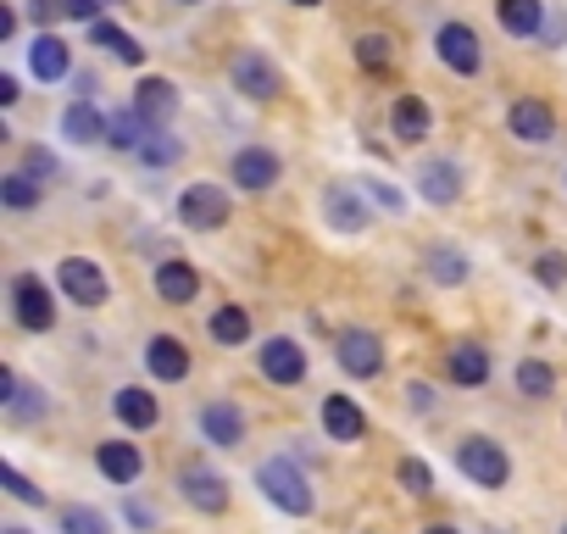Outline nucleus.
Listing matches in <instances>:
<instances>
[{"instance_id": "obj_6", "label": "nucleus", "mask_w": 567, "mask_h": 534, "mask_svg": "<svg viewBox=\"0 0 567 534\" xmlns=\"http://www.w3.org/2000/svg\"><path fill=\"white\" fill-rule=\"evenodd\" d=\"M434 51H440V62H445L451 73H462V79H473V73L484 68V57H478V34H473L467 23H445V29L434 34Z\"/></svg>"}, {"instance_id": "obj_3", "label": "nucleus", "mask_w": 567, "mask_h": 534, "mask_svg": "<svg viewBox=\"0 0 567 534\" xmlns=\"http://www.w3.org/2000/svg\"><path fill=\"white\" fill-rule=\"evenodd\" d=\"M12 312H18V324H23L29 335L56 329V301H51V290H45L40 274H18V279H12Z\"/></svg>"}, {"instance_id": "obj_14", "label": "nucleus", "mask_w": 567, "mask_h": 534, "mask_svg": "<svg viewBox=\"0 0 567 534\" xmlns=\"http://www.w3.org/2000/svg\"><path fill=\"white\" fill-rule=\"evenodd\" d=\"M228 178H234L239 189H267V184L278 178V156H272L267 145H245V151L228 162Z\"/></svg>"}, {"instance_id": "obj_12", "label": "nucleus", "mask_w": 567, "mask_h": 534, "mask_svg": "<svg viewBox=\"0 0 567 534\" xmlns=\"http://www.w3.org/2000/svg\"><path fill=\"white\" fill-rule=\"evenodd\" d=\"M156 296H162L167 307H184V301L200 296V274H195L184 256H167V261L156 267Z\"/></svg>"}, {"instance_id": "obj_46", "label": "nucleus", "mask_w": 567, "mask_h": 534, "mask_svg": "<svg viewBox=\"0 0 567 534\" xmlns=\"http://www.w3.org/2000/svg\"><path fill=\"white\" fill-rule=\"evenodd\" d=\"M412 407H417V412H429V407H434V401H429V384H412Z\"/></svg>"}, {"instance_id": "obj_31", "label": "nucleus", "mask_w": 567, "mask_h": 534, "mask_svg": "<svg viewBox=\"0 0 567 534\" xmlns=\"http://www.w3.org/2000/svg\"><path fill=\"white\" fill-rule=\"evenodd\" d=\"M429 279H434V285H462V279H467L462 250H429Z\"/></svg>"}, {"instance_id": "obj_49", "label": "nucleus", "mask_w": 567, "mask_h": 534, "mask_svg": "<svg viewBox=\"0 0 567 534\" xmlns=\"http://www.w3.org/2000/svg\"><path fill=\"white\" fill-rule=\"evenodd\" d=\"M296 7H318V0H296Z\"/></svg>"}, {"instance_id": "obj_52", "label": "nucleus", "mask_w": 567, "mask_h": 534, "mask_svg": "<svg viewBox=\"0 0 567 534\" xmlns=\"http://www.w3.org/2000/svg\"><path fill=\"white\" fill-rule=\"evenodd\" d=\"M561 534H567V528H561Z\"/></svg>"}, {"instance_id": "obj_24", "label": "nucleus", "mask_w": 567, "mask_h": 534, "mask_svg": "<svg viewBox=\"0 0 567 534\" xmlns=\"http://www.w3.org/2000/svg\"><path fill=\"white\" fill-rule=\"evenodd\" d=\"M495 12H501V29L517 34V40H534L545 29V7H539V0H495Z\"/></svg>"}, {"instance_id": "obj_48", "label": "nucleus", "mask_w": 567, "mask_h": 534, "mask_svg": "<svg viewBox=\"0 0 567 534\" xmlns=\"http://www.w3.org/2000/svg\"><path fill=\"white\" fill-rule=\"evenodd\" d=\"M0 534H29V528H23V523H7V528H0Z\"/></svg>"}, {"instance_id": "obj_32", "label": "nucleus", "mask_w": 567, "mask_h": 534, "mask_svg": "<svg viewBox=\"0 0 567 534\" xmlns=\"http://www.w3.org/2000/svg\"><path fill=\"white\" fill-rule=\"evenodd\" d=\"M45 407H51V396H45V390H29V384H18V396L7 401V418H12V423H34Z\"/></svg>"}, {"instance_id": "obj_26", "label": "nucleus", "mask_w": 567, "mask_h": 534, "mask_svg": "<svg viewBox=\"0 0 567 534\" xmlns=\"http://www.w3.org/2000/svg\"><path fill=\"white\" fill-rule=\"evenodd\" d=\"M451 379H456L462 390H478V384L489 379V351H484V346H456V351H451Z\"/></svg>"}, {"instance_id": "obj_7", "label": "nucleus", "mask_w": 567, "mask_h": 534, "mask_svg": "<svg viewBox=\"0 0 567 534\" xmlns=\"http://www.w3.org/2000/svg\"><path fill=\"white\" fill-rule=\"evenodd\" d=\"M323 217L340 228V234H362L373 223L368 201H362V184H329L323 189Z\"/></svg>"}, {"instance_id": "obj_17", "label": "nucleus", "mask_w": 567, "mask_h": 534, "mask_svg": "<svg viewBox=\"0 0 567 534\" xmlns=\"http://www.w3.org/2000/svg\"><path fill=\"white\" fill-rule=\"evenodd\" d=\"M417 189H423V201L451 206V201L462 195V173H456V162H445V156L423 162V167H417Z\"/></svg>"}, {"instance_id": "obj_43", "label": "nucleus", "mask_w": 567, "mask_h": 534, "mask_svg": "<svg viewBox=\"0 0 567 534\" xmlns=\"http://www.w3.org/2000/svg\"><path fill=\"white\" fill-rule=\"evenodd\" d=\"M29 12H34L40 23H56V18H68V12H62V0H34Z\"/></svg>"}, {"instance_id": "obj_21", "label": "nucleus", "mask_w": 567, "mask_h": 534, "mask_svg": "<svg viewBox=\"0 0 567 534\" xmlns=\"http://www.w3.org/2000/svg\"><path fill=\"white\" fill-rule=\"evenodd\" d=\"M200 434L212 440V445H239L245 440V418H239V407L234 401H212L206 412H200Z\"/></svg>"}, {"instance_id": "obj_15", "label": "nucleus", "mask_w": 567, "mask_h": 534, "mask_svg": "<svg viewBox=\"0 0 567 534\" xmlns=\"http://www.w3.org/2000/svg\"><path fill=\"white\" fill-rule=\"evenodd\" d=\"M145 368H151L162 384H178V379H189V346L173 340V335H156V340L145 346Z\"/></svg>"}, {"instance_id": "obj_19", "label": "nucleus", "mask_w": 567, "mask_h": 534, "mask_svg": "<svg viewBox=\"0 0 567 534\" xmlns=\"http://www.w3.org/2000/svg\"><path fill=\"white\" fill-rule=\"evenodd\" d=\"M112 412H117V423H128V429H156V418H162L156 396L140 390V384H123V390L112 396Z\"/></svg>"}, {"instance_id": "obj_37", "label": "nucleus", "mask_w": 567, "mask_h": 534, "mask_svg": "<svg viewBox=\"0 0 567 534\" xmlns=\"http://www.w3.org/2000/svg\"><path fill=\"white\" fill-rule=\"evenodd\" d=\"M534 279L556 290V285L567 279V256H561V250H545V256H534Z\"/></svg>"}, {"instance_id": "obj_40", "label": "nucleus", "mask_w": 567, "mask_h": 534, "mask_svg": "<svg viewBox=\"0 0 567 534\" xmlns=\"http://www.w3.org/2000/svg\"><path fill=\"white\" fill-rule=\"evenodd\" d=\"M23 167H29L34 178H51V173H56V156H51L45 145H29V151H23Z\"/></svg>"}, {"instance_id": "obj_13", "label": "nucleus", "mask_w": 567, "mask_h": 534, "mask_svg": "<svg viewBox=\"0 0 567 534\" xmlns=\"http://www.w3.org/2000/svg\"><path fill=\"white\" fill-rule=\"evenodd\" d=\"M506 123H512V134H517V140H528V145L556 140V112H550L545 101H512Z\"/></svg>"}, {"instance_id": "obj_8", "label": "nucleus", "mask_w": 567, "mask_h": 534, "mask_svg": "<svg viewBox=\"0 0 567 534\" xmlns=\"http://www.w3.org/2000/svg\"><path fill=\"white\" fill-rule=\"evenodd\" d=\"M256 362H261V379H267V384H301V379H307V357H301V346H296V340H284V335L267 340Z\"/></svg>"}, {"instance_id": "obj_34", "label": "nucleus", "mask_w": 567, "mask_h": 534, "mask_svg": "<svg viewBox=\"0 0 567 534\" xmlns=\"http://www.w3.org/2000/svg\"><path fill=\"white\" fill-rule=\"evenodd\" d=\"M62 534H112V528H106V517L95 506H68L62 512Z\"/></svg>"}, {"instance_id": "obj_47", "label": "nucleus", "mask_w": 567, "mask_h": 534, "mask_svg": "<svg viewBox=\"0 0 567 534\" xmlns=\"http://www.w3.org/2000/svg\"><path fill=\"white\" fill-rule=\"evenodd\" d=\"M423 534H456V528H451V523H434V528H423Z\"/></svg>"}, {"instance_id": "obj_39", "label": "nucleus", "mask_w": 567, "mask_h": 534, "mask_svg": "<svg viewBox=\"0 0 567 534\" xmlns=\"http://www.w3.org/2000/svg\"><path fill=\"white\" fill-rule=\"evenodd\" d=\"M0 479H7V490H12L18 501H29V506H40V501H45V495H40V490H34V484H29V479H23L18 468H12V462H7V468H0Z\"/></svg>"}, {"instance_id": "obj_20", "label": "nucleus", "mask_w": 567, "mask_h": 534, "mask_svg": "<svg viewBox=\"0 0 567 534\" xmlns=\"http://www.w3.org/2000/svg\"><path fill=\"white\" fill-rule=\"evenodd\" d=\"M323 429H329V440H362L368 434V418H362V407L351 401V396H329L323 401Z\"/></svg>"}, {"instance_id": "obj_41", "label": "nucleus", "mask_w": 567, "mask_h": 534, "mask_svg": "<svg viewBox=\"0 0 567 534\" xmlns=\"http://www.w3.org/2000/svg\"><path fill=\"white\" fill-rule=\"evenodd\" d=\"M362 189L379 201V206H390V212H401V189H390L384 178H362Z\"/></svg>"}, {"instance_id": "obj_38", "label": "nucleus", "mask_w": 567, "mask_h": 534, "mask_svg": "<svg viewBox=\"0 0 567 534\" xmlns=\"http://www.w3.org/2000/svg\"><path fill=\"white\" fill-rule=\"evenodd\" d=\"M401 484H406L412 495H434V473H429V462L406 456V462H401Z\"/></svg>"}, {"instance_id": "obj_11", "label": "nucleus", "mask_w": 567, "mask_h": 534, "mask_svg": "<svg viewBox=\"0 0 567 534\" xmlns=\"http://www.w3.org/2000/svg\"><path fill=\"white\" fill-rule=\"evenodd\" d=\"M340 368H346V373H357V379L384 373V346H379V335H368V329L340 335Z\"/></svg>"}, {"instance_id": "obj_42", "label": "nucleus", "mask_w": 567, "mask_h": 534, "mask_svg": "<svg viewBox=\"0 0 567 534\" xmlns=\"http://www.w3.org/2000/svg\"><path fill=\"white\" fill-rule=\"evenodd\" d=\"M106 7V0H62V12L68 18H79V23H95V12Z\"/></svg>"}, {"instance_id": "obj_23", "label": "nucleus", "mask_w": 567, "mask_h": 534, "mask_svg": "<svg viewBox=\"0 0 567 534\" xmlns=\"http://www.w3.org/2000/svg\"><path fill=\"white\" fill-rule=\"evenodd\" d=\"M429 106L417 101V95H401L395 106H390V129H395V140L401 145H417V140H429Z\"/></svg>"}, {"instance_id": "obj_10", "label": "nucleus", "mask_w": 567, "mask_h": 534, "mask_svg": "<svg viewBox=\"0 0 567 534\" xmlns=\"http://www.w3.org/2000/svg\"><path fill=\"white\" fill-rule=\"evenodd\" d=\"M178 490H184V501H189L195 512H223V506H228V484H223L212 468H200V462L178 468Z\"/></svg>"}, {"instance_id": "obj_4", "label": "nucleus", "mask_w": 567, "mask_h": 534, "mask_svg": "<svg viewBox=\"0 0 567 534\" xmlns=\"http://www.w3.org/2000/svg\"><path fill=\"white\" fill-rule=\"evenodd\" d=\"M228 212H234V206H228V195H223L217 184H189V189L178 195V223H184V228H200V234H206V228H223Z\"/></svg>"}, {"instance_id": "obj_1", "label": "nucleus", "mask_w": 567, "mask_h": 534, "mask_svg": "<svg viewBox=\"0 0 567 534\" xmlns=\"http://www.w3.org/2000/svg\"><path fill=\"white\" fill-rule=\"evenodd\" d=\"M256 484H261V495H267L272 506H284L290 517H307V512H312V484L301 479L296 462H284V456L261 462V468H256Z\"/></svg>"}, {"instance_id": "obj_50", "label": "nucleus", "mask_w": 567, "mask_h": 534, "mask_svg": "<svg viewBox=\"0 0 567 534\" xmlns=\"http://www.w3.org/2000/svg\"><path fill=\"white\" fill-rule=\"evenodd\" d=\"M106 7H117V0H106Z\"/></svg>"}, {"instance_id": "obj_30", "label": "nucleus", "mask_w": 567, "mask_h": 534, "mask_svg": "<svg viewBox=\"0 0 567 534\" xmlns=\"http://www.w3.org/2000/svg\"><path fill=\"white\" fill-rule=\"evenodd\" d=\"M206 329H212L217 346H245V340H250V318H245L239 307H217Z\"/></svg>"}, {"instance_id": "obj_25", "label": "nucleus", "mask_w": 567, "mask_h": 534, "mask_svg": "<svg viewBox=\"0 0 567 534\" xmlns=\"http://www.w3.org/2000/svg\"><path fill=\"white\" fill-rule=\"evenodd\" d=\"M29 68H34V79H45V84L68 79V45H62L56 34H45V29H40V40L29 45Z\"/></svg>"}, {"instance_id": "obj_22", "label": "nucleus", "mask_w": 567, "mask_h": 534, "mask_svg": "<svg viewBox=\"0 0 567 534\" xmlns=\"http://www.w3.org/2000/svg\"><path fill=\"white\" fill-rule=\"evenodd\" d=\"M134 106H140L156 129H167V123H173V112H178V90H173L167 79H145V84L134 90Z\"/></svg>"}, {"instance_id": "obj_45", "label": "nucleus", "mask_w": 567, "mask_h": 534, "mask_svg": "<svg viewBox=\"0 0 567 534\" xmlns=\"http://www.w3.org/2000/svg\"><path fill=\"white\" fill-rule=\"evenodd\" d=\"M12 34H18V12L7 7V12H0V40H12Z\"/></svg>"}, {"instance_id": "obj_51", "label": "nucleus", "mask_w": 567, "mask_h": 534, "mask_svg": "<svg viewBox=\"0 0 567 534\" xmlns=\"http://www.w3.org/2000/svg\"><path fill=\"white\" fill-rule=\"evenodd\" d=\"M189 7H195V0H189Z\"/></svg>"}, {"instance_id": "obj_33", "label": "nucleus", "mask_w": 567, "mask_h": 534, "mask_svg": "<svg viewBox=\"0 0 567 534\" xmlns=\"http://www.w3.org/2000/svg\"><path fill=\"white\" fill-rule=\"evenodd\" d=\"M517 390L534 396V401H545V396L556 390V373H550L545 362H523V368H517Z\"/></svg>"}, {"instance_id": "obj_16", "label": "nucleus", "mask_w": 567, "mask_h": 534, "mask_svg": "<svg viewBox=\"0 0 567 534\" xmlns=\"http://www.w3.org/2000/svg\"><path fill=\"white\" fill-rule=\"evenodd\" d=\"M95 468H101L112 484H134V479L145 473V456H140V445H128V440H101V445H95Z\"/></svg>"}, {"instance_id": "obj_29", "label": "nucleus", "mask_w": 567, "mask_h": 534, "mask_svg": "<svg viewBox=\"0 0 567 534\" xmlns=\"http://www.w3.org/2000/svg\"><path fill=\"white\" fill-rule=\"evenodd\" d=\"M90 40H95V45H106V51H112L117 62H128V68H140V62H145V45H140V40H128L123 29H112V23H90Z\"/></svg>"}, {"instance_id": "obj_18", "label": "nucleus", "mask_w": 567, "mask_h": 534, "mask_svg": "<svg viewBox=\"0 0 567 534\" xmlns=\"http://www.w3.org/2000/svg\"><path fill=\"white\" fill-rule=\"evenodd\" d=\"M62 134H68L73 145H101V140L112 134V117H101L90 101H73V106L62 112Z\"/></svg>"}, {"instance_id": "obj_28", "label": "nucleus", "mask_w": 567, "mask_h": 534, "mask_svg": "<svg viewBox=\"0 0 567 534\" xmlns=\"http://www.w3.org/2000/svg\"><path fill=\"white\" fill-rule=\"evenodd\" d=\"M151 134H156V123L134 106V112H117V117H112V134H106V140H112L117 151H140Z\"/></svg>"}, {"instance_id": "obj_5", "label": "nucleus", "mask_w": 567, "mask_h": 534, "mask_svg": "<svg viewBox=\"0 0 567 534\" xmlns=\"http://www.w3.org/2000/svg\"><path fill=\"white\" fill-rule=\"evenodd\" d=\"M56 279H62V290H68L79 307H101V301L112 296V285H106V274H101V261H90V256H62Z\"/></svg>"}, {"instance_id": "obj_36", "label": "nucleus", "mask_w": 567, "mask_h": 534, "mask_svg": "<svg viewBox=\"0 0 567 534\" xmlns=\"http://www.w3.org/2000/svg\"><path fill=\"white\" fill-rule=\"evenodd\" d=\"M357 62L373 68V73L390 68V40H384V34H362V40H357Z\"/></svg>"}, {"instance_id": "obj_35", "label": "nucleus", "mask_w": 567, "mask_h": 534, "mask_svg": "<svg viewBox=\"0 0 567 534\" xmlns=\"http://www.w3.org/2000/svg\"><path fill=\"white\" fill-rule=\"evenodd\" d=\"M140 156H145V162H156V167H162V162H178V156H184V145H178V140H173V134H167V129H156V134H151V140H145V145H140Z\"/></svg>"}, {"instance_id": "obj_44", "label": "nucleus", "mask_w": 567, "mask_h": 534, "mask_svg": "<svg viewBox=\"0 0 567 534\" xmlns=\"http://www.w3.org/2000/svg\"><path fill=\"white\" fill-rule=\"evenodd\" d=\"M73 90H79V101H90V95L101 90V79H95V73H73Z\"/></svg>"}, {"instance_id": "obj_27", "label": "nucleus", "mask_w": 567, "mask_h": 534, "mask_svg": "<svg viewBox=\"0 0 567 534\" xmlns=\"http://www.w3.org/2000/svg\"><path fill=\"white\" fill-rule=\"evenodd\" d=\"M40 195H45V178H34L29 167H18V173H7V178H0V201H7L12 212H29V206H40Z\"/></svg>"}, {"instance_id": "obj_2", "label": "nucleus", "mask_w": 567, "mask_h": 534, "mask_svg": "<svg viewBox=\"0 0 567 534\" xmlns=\"http://www.w3.org/2000/svg\"><path fill=\"white\" fill-rule=\"evenodd\" d=\"M456 468L478 484V490H501L506 479H512V462H506V451L495 445V440H484V434H467L462 445H456Z\"/></svg>"}, {"instance_id": "obj_9", "label": "nucleus", "mask_w": 567, "mask_h": 534, "mask_svg": "<svg viewBox=\"0 0 567 534\" xmlns=\"http://www.w3.org/2000/svg\"><path fill=\"white\" fill-rule=\"evenodd\" d=\"M228 73H234V90H245L250 101H272L278 95V68L261 51H239Z\"/></svg>"}]
</instances>
